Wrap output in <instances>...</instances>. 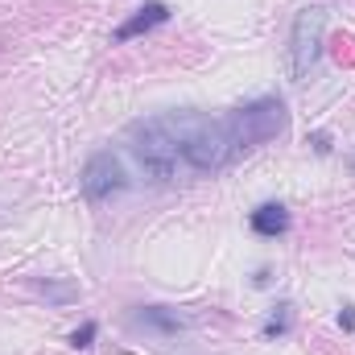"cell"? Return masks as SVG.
<instances>
[{
  "label": "cell",
  "mask_w": 355,
  "mask_h": 355,
  "mask_svg": "<svg viewBox=\"0 0 355 355\" xmlns=\"http://www.w3.org/2000/svg\"><path fill=\"white\" fill-rule=\"evenodd\" d=\"M170 21V4L166 0H149V4H141L112 37L116 42H132V37H141V33H149V29H157V25H166Z\"/></svg>",
  "instance_id": "obj_6"
},
{
  "label": "cell",
  "mask_w": 355,
  "mask_h": 355,
  "mask_svg": "<svg viewBox=\"0 0 355 355\" xmlns=\"http://www.w3.org/2000/svg\"><path fill=\"white\" fill-rule=\"evenodd\" d=\"M248 227H252L257 236H265V240H277V236L289 232V211H285L281 202H261V207L248 215Z\"/></svg>",
  "instance_id": "obj_8"
},
{
  "label": "cell",
  "mask_w": 355,
  "mask_h": 355,
  "mask_svg": "<svg viewBox=\"0 0 355 355\" xmlns=\"http://www.w3.org/2000/svg\"><path fill=\"white\" fill-rule=\"evenodd\" d=\"M33 289L46 297V302H54V306H71V302H79V285H71V281H33Z\"/></svg>",
  "instance_id": "obj_9"
},
{
  "label": "cell",
  "mask_w": 355,
  "mask_h": 355,
  "mask_svg": "<svg viewBox=\"0 0 355 355\" xmlns=\"http://www.w3.org/2000/svg\"><path fill=\"white\" fill-rule=\"evenodd\" d=\"M322 29H327L322 4H306L293 17V29H289V75H293V83H306V75L314 71V62L322 54Z\"/></svg>",
  "instance_id": "obj_4"
},
{
  "label": "cell",
  "mask_w": 355,
  "mask_h": 355,
  "mask_svg": "<svg viewBox=\"0 0 355 355\" xmlns=\"http://www.w3.org/2000/svg\"><path fill=\"white\" fill-rule=\"evenodd\" d=\"M289 318H293V306L289 302H281L272 314H268V322H265V339H281L285 331H289Z\"/></svg>",
  "instance_id": "obj_10"
},
{
  "label": "cell",
  "mask_w": 355,
  "mask_h": 355,
  "mask_svg": "<svg viewBox=\"0 0 355 355\" xmlns=\"http://www.w3.org/2000/svg\"><path fill=\"white\" fill-rule=\"evenodd\" d=\"M339 327H343V331H355V310H352V306H343V310H339Z\"/></svg>",
  "instance_id": "obj_13"
},
{
  "label": "cell",
  "mask_w": 355,
  "mask_h": 355,
  "mask_svg": "<svg viewBox=\"0 0 355 355\" xmlns=\"http://www.w3.org/2000/svg\"><path fill=\"white\" fill-rule=\"evenodd\" d=\"M95 335H99V327H95V322H83L79 331H71V347H75V352H87L91 343H95Z\"/></svg>",
  "instance_id": "obj_11"
},
{
  "label": "cell",
  "mask_w": 355,
  "mask_h": 355,
  "mask_svg": "<svg viewBox=\"0 0 355 355\" xmlns=\"http://www.w3.org/2000/svg\"><path fill=\"white\" fill-rule=\"evenodd\" d=\"M310 145H314V153H322V157L331 153V137H327V132H314V137H310Z\"/></svg>",
  "instance_id": "obj_12"
},
{
  "label": "cell",
  "mask_w": 355,
  "mask_h": 355,
  "mask_svg": "<svg viewBox=\"0 0 355 355\" xmlns=\"http://www.w3.org/2000/svg\"><path fill=\"white\" fill-rule=\"evenodd\" d=\"M162 120L174 137L182 166L194 170V174H219L240 157V149L227 132V120H215V116L190 112V107L186 112H166Z\"/></svg>",
  "instance_id": "obj_1"
},
{
  "label": "cell",
  "mask_w": 355,
  "mask_h": 355,
  "mask_svg": "<svg viewBox=\"0 0 355 355\" xmlns=\"http://www.w3.org/2000/svg\"><path fill=\"white\" fill-rule=\"evenodd\" d=\"M132 322L145 327V331H153V335H178V331H186V318L178 310H170V306H141L132 314Z\"/></svg>",
  "instance_id": "obj_7"
},
{
  "label": "cell",
  "mask_w": 355,
  "mask_h": 355,
  "mask_svg": "<svg viewBox=\"0 0 355 355\" xmlns=\"http://www.w3.org/2000/svg\"><path fill=\"white\" fill-rule=\"evenodd\" d=\"M223 120H227V132H232L236 149L248 153V149H257V145H265V141H272V137L285 132L289 112H285V99H281V95H261V99L236 107V112L223 116Z\"/></svg>",
  "instance_id": "obj_3"
},
{
  "label": "cell",
  "mask_w": 355,
  "mask_h": 355,
  "mask_svg": "<svg viewBox=\"0 0 355 355\" xmlns=\"http://www.w3.org/2000/svg\"><path fill=\"white\" fill-rule=\"evenodd\" d=\"M79 186H83V198H87V202H112L116 194H124V190H128L124 162H120L112 149H99V153H91L87 166H83Z\"/></svg>",
  "instance_id": "obj_5"
},
{
  "label": "cell",
  "mask_w": 355,
  "mask_h": 355,
  "mask_svg": "<svg viewBox=\"0 0 355 355\" xmlns=\"http://www.w3.org/2000/svg\"><path fill=\"white\" fill-rule=\"evenodd\" d=\"M128 149L137 157V166L145 170V178L153 182H170L182 170V157H178V145L166 128L162 116H149V120H137L128 128Z\"/></svg>",
  "instance_id": "obj_2"
}]
</instances>
